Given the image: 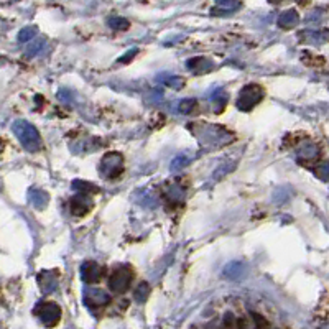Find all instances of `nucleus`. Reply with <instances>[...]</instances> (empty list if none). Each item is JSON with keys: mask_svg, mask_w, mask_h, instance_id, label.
I'll return each mask as SVG.
<instances>
[{"mask_svg": "<svg viewBox=\"0 0 329 329\" xmlns=\"http://www.w3.org/2000/svg\"><path fill=\"white\" fill-rule=\"evenodd\" d=\"M72 186H74V190L82 193V195H91V193L99 191L96 185H91V183H86V181H74L72 183Z\"/></svg>", "mask_w": 329, "mask_h": 329, "instance_id": "obj_18", "label": "nucleus"}, {"mask_svg": "<svg viewBox=\"0 0 329 329\" xmlns=\"http://www.w3.org/2000/svg\"><path fill=\"white\" fill-rule=\"evenodd\" d=\"M226 135H231V133H227L226 130L216 127V125L202 124V125L197 127L196 138H199L201 142H204V143L216 145V143H227V142H231V140H226Z\"/></svg>", "mask_w": 329, "mask_h": 329, "instance_id": "obj_4", "label": "nucleus"}, {"mask_svg": "<svg viewBox=\"0 0 329 329\" xmlns=\"http://www.w3.org/2000/svg\"><path fill=\"white\" fill-rule=\"evenodd\" d=\"M36 315L40 316L41 323L46 326V328H53L58 325V321L61 320V310L60 306L56 305V303H41L38 305V308L35 310Z\"/></svg>", "mask_w": 329, "mask_h": 329, "instance_id": "obj_6", "label": "nucleus"}, {"mask_svg": "<svg viewBox=\"0 0 329 329\" xmlns=\"http://www.w3.org/2000/svg\"><path fill=\"white\" fill-rule=\"evenodd\" d=\"M38 283H40V288L43 290V293H51L53 290H56V286H58V278H56V273L55 271H41L38 275Z\"/></svg>", "mask_w": 329, "mask_h": 329, "instance_id": "obj_11", "label": "nucleus"}, {"mask_svg": "<svg viewBox=\"0 0 329 329\" xmlns=\"http://www.w3.org/2000/svg\"><path fill=\"white\" fill-rule=\"evenodd\" d=\"M188 163V158L186 156H178V158H175L173 161H171V170H180V168H183Z\"/></svg>", "mask_w": 329, "mask_h": 329, "instance_id": "obj_27", "label": "nucleus"}, {"mask_svg": "<svg viewBox=\"0 0 329 329\" xmlns=\"http://www.w3.org/2000/svg\"><path fill=\"white\" fill-rule=\"evenodd\" d=\"M84 300L89 306H106L107 303L111 301V296H109V293H106V291L92 288V290H86Z\"/></svg>", "mask_w": 329, "mask_h": 329, "instance_id": "obj_10", "label": "nucleus"}, {"mask_svg": "<svg viewBox=\"0 0 329 329\" xmlns=\"http://www.w3.org/2000/svg\"><path fill=\"white\" fill-rule=\"evenodd\" d=\"M36 33H38V30H36V27H25L20 30L18 33V41L20 43H28V41H31L36 36Z\"/></svg>", "mask_w": 329, "mask_h": 329, "instance_id": "obj_17", "label": "nucleus"}, {"mask_svg": "<svg viewBox=\"0 0 329 329\" xmlns=\"http://www.w3.org/2000/svg\"><path fill=\"white\" fill-rule=\"evenodd\" d=\"M48 201H50L48 193L40 190V188H31L28 191V202L35 209H45L48 206Z\"/></svg>", "mask_w": 329, "mask_h": 329, "instance_id": "obj_9", "label": "nucleus"}, {"mask_svg": "<svg viewBox=\"0 0 329 329\" xmlns=\"http://www.w3.org/2000/svg\"><path fill=\"white\" fill-rule=\"evenodd\" d=\"M195 109H197L196 99H185L183 102H180V112L181 114H191Z\"/></svg>", "mask_w": 329, "mask_h": 329, "instance_id": "obj_23", "label": "nucleus"}, {"mask_svg": "<svg viewBox=\"0 0 329 329\" xmlns=\"http://www.w3.org/2000/svg\"><path fill=\"white\" fill-rule=\"evenodd\" d=\"M133 278V271L127 265L124 267H119L116 271L112 273V276L109 278V288L116 293H124L125 290H129L130 283H132Z\"/></svg>", "mask_w": 329, "mask_h": 329, "instance_id": "obj_5", "label": "nucleus"}, {"mask_svg": "<svg viewBox=\"0 0 329 329\" xmlns=\"http://www.w3.org/2000/svg\"><path fill=\"white\" fill-rule=\"evenodd\" d=\"M212 102L216 104L217 109H222L224 106H226V102H227V94H226V91L219 89V91L212 96Z\"/></svg>", "mask_w": 329, "mask_h": 329, "instance_id": "obj_25", "label": "nucleus"}, {"mask_svg": "<svg viewBox=\"0 0 329 329\" xmlns=\"http://www.w3.org/2000/svg\"><path fill=\"white\" fill-rule=\"evenodd\" d=\"M148 293H150V285L145 283V281H142V283L137 286V290H135L133 296H135V300H137V301L143 303L145 300L148 298Z\"/></svg>", "mask_w": 329, "mask_h": 329, "instance_id": "obj_21", "label": "nucleus"}, {"mask_svg": "<svg viewBox=\"0 0 329 329\" xmlns=\"http://www.w3.org/2000/svg\"><path fill=\"white\" fill-rule=\"evenodd\" d=\"M300 22V15L296 10L290 8V10H285L283 13L278 17V27L280 28H285V30H290V28H295L296 25Z\"/></svg>", "mask_w": 329, "mask_h": 329, "instance_id": "obj_12", "label": "nucleus"}, {"mask_svg": "<svg viewBox=\"0 0 329 329\" xmlns=\"http://www.w3.org/2000/svg\"><path fill=\"white\" fill-rule=\"evenodd\" d=\"M165 196H166V199H168V201L181 202L183 199H185V196H186V188L178 186V185L168 186V188H165Z\"/></svg>", "mask_w": 329, "mask_h": 329, "instance_id": "obj_14", "label": "nucleus"}, {"mask_svg": "<svg viewBox=\"0 0 329 329\" xmlns=\"http://www.w3.org/2000/svg\"><path fill=\"white\" fill-rule=\"evenodd\" d=\"M188 66L195 72H207L212 67V63L206 58H195V60L188 61Z\"/></svg>", "mask_w": 329, "mask_h": 329, "instance_id": "obj_16", "label": "nucleus"}, {"mask_svg": "<svg viewBox=\"0 0 329 329\" xmlns=\"http://www.w3.org/2000/svg\"><path fill=\"white\" fill-rule=\"evenodd\" d=\"M263 87L260 84H247L244 86L239 92L236 106L240 111H250L263 99Z\"/></svg>", "mask_w": 329, "mask_h": 329, "instance_id": "obj_2", "label": "nucleus"}, {"mask_svg": "<svg viewBox=\"0 0 329 329\" xmlns=\"http://www.w3.org/2000/svg\"><path fill=\"white\" fill-rule=\"evenodd\" d=\"M166 84L175 87V89H181V87L185 86V79H183V77H178V76H173V77H170V79L166 81Z\"/></svg>", "mask_w": 329, "mask_h": 329, "instance_id": "obj_26", "label": "nucleus"}, {"mask_svg": "<svg viewBox=\"0 0 329 329\" xmlns=\"http://www.w3.org/2000/svg\"><path fill=\"white\" fill-rule=\"evenodd\" d=\"M137 53H138V50H137V48H133V50H130V51H127V55H125V56H124V58H120V60H119V63H129V61H130V60H132V58H133V56H135V55H137Z\"/></svg>", "mask_w": 329, "mask_h": 329, "instance_id": "obj_28", "label": "nucleus"}, {"mask_svg": "<svg viewBox=\"0 0 329 329\" xmlns=\"http://www.w3.org/2000/svg\"><path fill=\"white\" fill-rule=\"evenodd\" d=\"M45 46V40L43 38H40V40H36V41H33V43H30L28 46H27V51H25V56L27 58H33V56H36L40 53V50L43 48Z\"/></svg>", "mask_w": 329, "mask_h": 329, "instance_id": "obj_20", "label": "nucleus"}, {"mask_svg": "<svg viewBox=\"0 0 329 329\" xmlns=\"http://www.w3.org/2000/svg\"><path fill=\"white\" fill-rule=\"evenodd\" d=\"M270 3H278V2H281V0H268Z\"/></svg>", "mask_w": 329, "mask_h": 329, "instance_id": "obj_29", "label": "nucleus"}, {"mask_svg": "<svg viewBox=\"0 0 329 329\" xmlns=\"http://www.w3.org/2000/svg\"><path fill=\"white\" fill-rule=\"evenodd\" d=\"M104 270L99 263L92 262V260H87V262L82 263L81 267V278L86 281V283H96L102 278Z\"/></svg>", "mask_w": 329, "mask_h": 329, "instance_id": "obj_7", "label": "nucleus"}, {"mask_svg": "<svg viewBox=\"0 0 329 329\" xmlns=\"http://www.w3.org/2000/svg\"><path fill=\"white\" fill-rule=\"evenodd\" d=\"M298 155L301 160H316L318 155H320V148H318V145L311 143V142H305L301 145V147L298 148Z\"/></svg>", "mask_w": 329, "mask_h": 329, "instance_id": "obj_13", "label": "nucleus"}, {"mask_svg": "<svg viewBox=\"0 0 329 329\" xmlns=\"http://www.w3.org/2000/svg\"><path fill=\"white\" fill-rule=\"evenodd\" d=\"M99 170H101L102 176H106V178H111V180L117 178L124 171V156L117 153V151H109V153L102 156Z\"/></svg>", "mask_w": 329, "mask_h": 329, "instance_id": "obj_3", "label": "nucleus"}, {"mask_svg": "<svg viewBox=\"0 0 329 329\" xmlns=\"http://www.w3.org/2000/svg\"><path fill=\"white\" fill-rule=\"evenodd\" d=\"M12 132L18 138V142L25 147V150L38 151L41 148V138L38 130L30 122H27V120H17V122H13Z\"/></svg>", "mask_w": 329, "mask_h": 329, "instance_id": "obj_1", "label": "nucleus"}, {"mask_svg": "<svg viewBox=\"0 0 329 329\" xmlns=\"http://www.w3.org/2000/svg\"><path fill=\"white\" fill-rule=\"evenodd\" d=\"M216 5L224 12H232V10L239 8V0H216Z\"/></svg>", "mask_w": 329, "mask_h": 329, "instance_id": "obj_22", "label": "nucleus"}, {"mask_svg": "<svg viewBox=\"0 0 329 329\" xmlns=\"http://www.w3.org/2000/svg\"><path fill=\"white\" fill-rule=\"evenodd\" d=\"M315 173L318 178L328 180L329 178V161H321V163L315 168Z\"/></svg>", "mask_w": 329, "mask_h": 329, "instance_id": "obj_24", "label": "nucleus"}, {"mask_svg": "<svg viewBox=\"0 0 329 329\" xmlns=\"http://www.w3.org/2000/svg\"><path fill=\"white\" fill-rule=\"evenodd\" d=\"M244 271H245L244 263L232 262V263H229L226 268H224V275H226L227 278H231V280H239V278H242L244 276Z\"/></svg>", "mask_w": 329, "mask_h": 329, "instance_id": "obj_15", "label": "nucleus"}, {"mask_svg": "<svg viewBox=\"0 0 329 329\" xmlns=\"http://www.w3.org/2000/svg\"><path fill=\"white\" fill-rule=\"evenodd\" d=\"M109 27L111 28H114V30H129V27H130V23H129V20L127 18H124V17H111L109 18Z\"/></svg>", "mask_w": 329, "mask_h": 329, "instance_id": "obj_19", "label": "nucleus"}, {"mask_svg": "<svg viewBox=\"0 0 329 329\" xmlns=\"http://www.w3.org/2000/svg\"><path fill=\"white\" fill-rule=\"evenodd\" d=\"M94 202L91 199L89 195H82V193H79V196H74L71 199V212L74 214V216H86L87 212H89L92 209Z\"/></svg>", "mask_w": 329, "mask_h": 329, "instance_id": "obj_8", "label": "nucleus"}]
</instances>
